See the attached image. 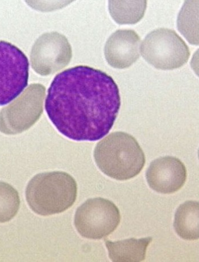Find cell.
<instances>
[{
	"label": "cell",
	"mask_w": 199,
	"mask_h": 262,
	"mask_svg": "<svg viewBox=\"0 0 199 262\" xmlns=\"http://www.w3.org/2000/svg\"><path fill=\"white\" fill-rule=\"evenodd\" d=\"M30 63L18 47L0 40V106L6 105L27 87Z\"/></svg>",
	"instance_id": "cell-7"
},
{
	"label": "cell",
	"mask_w": 199,
	"mask_h": 262,
	"mask_svg": "<svg viewBox=\"0 0 199 262\" xmlns=\"http://www.w3.org/2000/svg\"><path fill=\"white\" fill-rule=\"evenodd\" d=\"M199 204L196 201H187L177 209L173 226L177 234L187 241L198 239Z\"/></svg>",
	"instance_id": "cell-12"
},
{
	"label": "cell",
	"mask_w": 199,
	"mask_h": 262,
	"mask_svg": "<svg viewBox=\"0 0 199 262\" xmlns=\"http://www.w3.org/2000/svg\"><path fill=\"white\" fill-rule=\"evenodd\" d=\"M94 159L108 177L118 181L134 178L143 170L145 156L135 138L122 132L112 133L97 144Z\"/></svg>",
	"instance_id": "cell-2"
},
{
	"label": "cell",
	"mask_w": 199,
	"mask_h": 262,
	"mask_svg": "<svg viewBox=\"0 0 199 262\" xmlns=\"http://www.w3.org/2000/svg\"><path fill=\"white\" fill-rule=\"evenodd\" d=\"M147 2L110 1L109 11L118 25H135L143 18Z\"/></svg>",
	"instance_id": "cell-13"
},
{
	"label": "cell",
	"mask_w": 199,
	"mask_h": 262,
	"mask_svg": "<svg viewBox=\"0 0 199 262\" xmlns=\"http://www.w3.org/2000/svg\"><path fill=\"white\" fill-rule=\"evenodd\" d=\"M45 95L43 85L31 84L20 97L0 112V132L15 135L29 129L42 115Z\"/></svg>",
	"instance_id": "cell-6"
},
{
	"label": "cell",
	"mask_w": 199,
	"mask_h": 262,
	"mask_svg": "<svg viewBox=\"0 0 199 262\" xmlns=\"http://www.w3.org/2000/svg\"><path fill=\"white\" fill-rule=\"evenodd\" d=\"M121 106L119 89L110 75L87 66L56 76L45 100L47 115L61 135L96 141L112 129Z\"/></svg>",
	"instance_id": "cell-1"
},
{
	"label": "cell",
	"mask_w": 199,
	"mask_h": 262,
	"mask_svg": "<svg viewBox=\"0 0 199 262\" xmlns=\"http://www.w3.org/2000/svg\"><path fill=\"white\" fill-rule=\"evenodd\" d=\"M72 56V48L64 35L57 32L45 33L33 46L32 69L42 76L53 74L67 66Z\"/></svg>",
	"instance_id": "cell-8"
},
{
	"label": "cell",
	"mask_w": 199,
	"mask_h": 262,
	"mask_svg": "<svg viewBox=\"0 0 199 262\" xmlns=\"http://www.w3.org/2000/svg\"><path fill=\"white\" fill-rule=\"evenodd\" d=\"M119 209L109 200L88 199L79 207L74 216V226L79 234L89 239L98 240L114 232L120 223Z\"/></svg>",
	"instance_id": "cell-5"
},
{
	"label": "cell",
	"mask_w": 199,
	"mask_h": 262,
	"mask_svg": "<svg viewBox=\"0 0 199 262\" xmlns=\"http://www.w3.org/2000/svg\"><path fill=\"white\" fill-rule=\"evenodd\" d=\"M145 176L152 189L159 193L172 194L179 191L186 183L187 171L177 157L165 156L152 162Z\"/></svg>",
	"instance_id": "cell-9"
},
{
	"label": "cell",
	"mask_w": 199,
	"mask_h": 262,
	"mask_svg": "<svg viewBox=\"0 0 199 262\" xmlns=\"http://www.w3.org/2000/svg\"><path fill=\"white\" fill-rule=\"evenodd\" d=\"M140 52L150 64L162 70L182 68L191 54L182 38L175 31L165 28L149 33L142 42Z\"/></svg>",
	"instance_id": "cell-4"
},
{
	"label": "cell",
	"mask_w": 199,
	"mask_h": 262,
	"mask_svg": "<svg viewBox=\"0 0 199 262\" xmlns=\"http://www.w3.org/2000/svg\"><path fill=\"white\" fill-rule=\"evenodd\" d=\"M26 194L33 212L41 216L53 215L73 206L77 198L78 185L72 176L64 171L42 173L31 180Z\"/></svg>",
	"instance_id": "cell-3"
},
{
	"label": "cell",
	"mask_w": 199,
	"mask_h": 262,
	"mask_svg": "<svg viewBox=\"0 0 199 262\" xmlns=\"http://www.w3.org/2000/svg\"><path fill=\"white\" fill-rule=\"evenodd\" d=\"M153 241L151 237L112 242L105 240L109 256L115 262H139L145 259L146 249Z\"/></svg>",
	"instance_id": "cell-11"
},
{
	"label": "cell",
	"mask_w": 199,
	"mask_h": 262,
	"mask_svg": "<svg viewBox=\"0 0 199 262\" xmlns=\"http://www.w3.org/2000/svg\"><path fill=\"white\" fill-rule=\"evenodd\" d=\"M20 206L17 190L8 183L0 182V223L11 221L17 215Z\"/></svg>",
	"instance_id": "cell-15"
},
{
	"label": "cell",
	"mask_w": 199,
	"mask_h": 262,
	"mask_svg": "<svg viewBox=\"0 0 199 262\" xmlns=\"http://www.w3.org/2000/svg\"><path fill=\"white\" fill-rule=\"evenodd\" d=\"M140 37L132 30H119L109 37L104 54L109 65L117 69L129 68L140 57Z\"/></svg>",
	"instance_id": "cell-10"
},
{
	"label": "cell",
	"mask_w": 199,
	"mask_h": 262,
	"mask_svg": "<svg viewBox=\"0 0 199 262\" xmlns=\"http://www.w3.org/2000/svg\"><path fill=\"white\" fill-rule=\"evenodd\" d=\"M177 25L179 31L189 43L198 45V1L185 2Z\"/></svg>",
	"instance_id": "cell-14"
}]
</instances>
